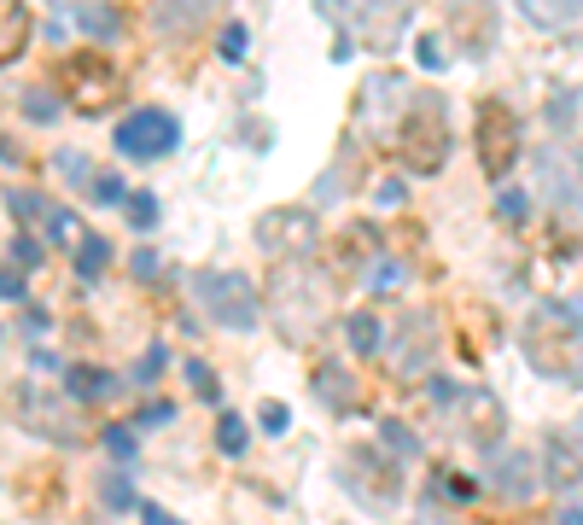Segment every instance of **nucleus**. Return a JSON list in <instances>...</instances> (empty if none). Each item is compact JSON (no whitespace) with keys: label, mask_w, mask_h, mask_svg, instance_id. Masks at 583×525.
<instances>
[{"label":"nucleus","mask_w":583,"mask_h":525,"mask_svg":"<svg viewBox=\"0 0 583 525\" xmlns=\"http://www.w3.org/2000/svg\"><path fill=\"white\" fill-rule=\"evenodd\" d=\"M327 304H333L327 275L309 269V257H286V263H275V280H269V315H275L280 339L315 345L321 327H327Z\"/></svg>","instance_id":"obj_1"},{"label":"nucleus","mask_w":583,"mask_h":525,"mask_svg":"<svg viewBox=\"0 0 583 525\" xmlns=\"http://www.w3.org/2000/svg\"><path fill=\"white\" fill-rule=\"evenodd\" d=\"M6 420L12 426H24L30 438H47V444H88V420H82V403L76 397H59V391H47L41 380H12L6 385Z\"/></svg>","instance_id":"obj_2"},{"label":"nucleus","mask_w":583,"mask_h":525,"mask_svg":"<svg viewBox=\"0 0 583 525\" xmlns=\"http://www.w3.org/2000/svg\"><path fill=\"white\" fill-rule=\"evenodd\" d=\"M193 292H199V310H205L216 327H228V333H251V327L263 321V304H257L251 280L234 275V269H199V275H193Z\"/></svg>","instance_id":"obj_3"},{"label":"nucleus","mask_w":583,"mask_h":525,"mask_svg":"<svg viewBox=\"0 0 583 525\" xmlns=\"http://www.w3.org/2000/svg\"><path fill=\"white\" fill-rule=\"evenodd\" d=\"M397 146H403V164H409L414 175H438L449 158V123H444V105L432 100H414V111L403 117V135H397Z\"/></svg>","instance_id":"obj_4"},{"label":"nucleus","mask_w":583,"mask_h":525,"mask_svg":"<svg viewBox=\"0 0 583 525\" xmlns=\"http://www.w3.org/2000/svg\"><path fill=\"white\" fill-rule=\"evenodd\" d=\"M537 193H543V205L560 216V222H572L583 228V164L566 152V146H537Z\"/></svg>","instance_id":"obj_5"},{"label":"nucleus","mask_w":583,"mask_h":525,"mask_svg":"<svg viewBox=\"0 0 583 525\" xmlns=\"http://www.w3.org/2000/svg\"><path fill=\"white\" fill-rule=\"evenodd\" d=\"M432 356H438V315L432 310H403L397 315L391 345H385V368H391L397 380H420V374L432 368Z\"/></svg>","instance_id":"obj_6"},{"label":"nucleus","mask_w":583,"mask_h":525,"mask_svg":"<svg viewBox=\"0 0 583 525\" xmlns=\"http://www.w3.org/2000/svg\"><path fill=\"white\" fill-rule=\"evenodd\" d=\"M59 88H65V100L76 105L82 117L111 111V105L123 100V76H117V65H105L100 53H76V59H65Z\"/></svg>","instance_id":"obj_7"},{"label":"nucleus","mask_w":583,"mask_h":525,"mask_svg":"<svg viewBox=\"0 0 583 525\" xmlns=\"http://www.w3.org/2000/svg\"><path fill=\"white\" fill-rule=\"evenodd\" d=\"M473 140H479L484 175H490V181H502V175L514 170V158H519V117H514V105H508V100H484Z\"/></svg>","instance_id":"obj_8"},{"label":"nucleus","mask_w":583,"mask_h":525,"mask_svg":"<svg viewBox=\"0 0 583 525\" xmlns=\"http://www.w3.org/2000/svg\"><path fill=\"white\" fill-rule=\"evenodd\" d=\"M257 245L275 251L280 263H286V257H309V251L321 245V222H315L304 205L263 210V216H257Z\"/></svg>","instance_id":"obj_9"},{"label":"nucleus","mask_w":583,"mask_h":525,"mask_svg":"<svg viewBox=\"0 0 583 525\" xmlns=\"http://www.w3.org/2000/svg\"><path fill=\"white\" fill-rule=\"evenodd\" d=\"M175 140H181V123L170 111H158V105L135 111L129 123H117V152L123 158H164V152H175Z\"/></svg>","instance_id":"obj_10"},{"label":"nucleus","mask_w":583,"mask_h":525,"mask_svg":"<svg viewBox=\"0 0 583 525\" xmlns=\"http://www.w3.org/2000/svg\"><path fill=\"white\" fill-rule=\"evenodd\" d=\"M344 485L356 490L362 502H391L397 496V455H374V450H350L344 455Z\"/></svg>","instance_id":"obj_11"},{"label":"nucleus","mask_w":583,"mask_h":525,"mask_svg":"<svg viewBox=\"0 0 583 525\" xmlns=\"http://www.w3.org/2000/svg\"><path fill=\"white\" fill-rule=\"evenodd\" d=\"M228 0H152V30L164 41H193V35L222 18Z\"/></svg>","instance_id":"obj_12"},{"label":"nucleus","mask_w":583,"mask_h":525,"mask_svg":"<svg viewBox=\"0 0 583 525\" xmlns=\"http://www.w3.org/2000/svg\"><path fill=\"white\" fill-rule=\"evenodd\" d=\"M490 455V490L496 496H508V502H531L537 496V455L531 450H508V444H496Z\"/></svg>","instance_id":"obj_13"},{"label":"nucleus","mask_w":583,"mask_h":525,"mask_svg":"<svg viewBox=\"0 0 583 525\" xmlns=\"http://www.w3.org/2000/svg\"><path fill=\"white\" fill-rule=\"evenodd\" d=\"M519 12H525L543 35L583 41V0H519Z\"/></svg>","instance_id":"obj_14"},{"label":"nucleus","mask_w":583,"mask_h":525,"mask_svg":"<svg viewBox=\"0 0 583 525\" xmlns=\"http://www.w3.org/2000/svg\"><path fill=\"white\" fill-rule=\"evenodd\" d=\"M414 0H368V47L374 53H391L403 41V24H409Z\"/></svg>","instance_id":"obj_15"},{"label":"nucleus","mask_w":583,"mask_h":525,"mask_svg":"<svg viewBox=\"0 0 583 525\" xmlns=\"http://www.w3.org/2000/svg\"><path fill=\"white\" fill-rule=\"evenodd\" d=\"M315 391H321V409H333V415H350V409L362 403V385L350 380L344 362H321V368H315Z\"/></svg>","instance_id":"obj_16"},{"label":"nucleus","mask_w":583,"mask_h":525,"mask_svg":"<svg viewBox=\"0 0 583 525\" xmlns=\"http://www.w3.org/2000/svg\"><path fill=\"white\" fill-rule=\"evenodd\" d=\"M467 444H479V450H496L502 444V403L490 391H473L467 397Z\"/></svg>","instance_id":"obj_17"},{"label":"nucleus","mask_w":583,"mask_h":525,"mask_svg":"<svg viewBox=\"0 0 583 525\" xmlns=\"http://www.w3.org/2000/svg\"><path fill=\"white\" fill-rule=\"evenodd\" d=\"M30 6L24 0H0V65H12L24 47H30Z\"/></svg>","instance_id":"obj_18"},{"label":"nucleus","mask_w":583,"mask_h":525,"mask_svg":"<svg viewBox=\"0 0 583 525\" xmlns=\"http://www.w3.org/2000/svg\"><path fill=\"white\" fill-rule=\"evenodd\" d=\"M344 339H350V350H356V356H374V350L385 345L379 315L374 310H350V321H344Z\"/></svg>","instance_id":"obj_19"},{"label":"nucleus","mask_w":583,"mask_h":525,"mask_svg":"<svg viewBox=\"0 0 583 525\" xmlns=\"http://www.w3.org/2000/svg\"><path fill=\"white\" fill-rule=\"evenodd\" d=\"M374 222H356V228H344L339 234V245H333V251H339V263H374Z\"/></svg>","instance_id":"obj_20"},{"label":"nucleus","mask_w":583,"mask_h":525,"mask_svg":"<svg viewBox=\"0 0 583 525\" xmlns=\"http://www.w3.org/2000/svg\"><path fill=\"white\" fill-rule=\"evenodd\" d=\"M432 496L449 502V508H467V502L479 496V485H473V479H461V473H449V467H438V473H432Z\"/></svg>","instance_id":"obj_21"},{"label":"nucleus","mask_w":583,"mask_h":525,"mask_svg":"<svg viewBox=\"0 0 583 525\" xmlns=\"http://www.w3.org/2000/svg\"><path fill=\"white\" fill-rule=\"evenodd\" d=\"M379 444H385V455H397V461H414V455H420V438H414L409 426H403V420H379Z\"/></svg>","instance_id":"obj_22"},{"label":"nucleus","mask_w":583,"mask_h":525,"mask_svg":"<svg viewBox=\"0 0 583 525\" xmlns=\"http://www.w3.org/2000/svg\"><path fill=\"white\" fill-rule=\"evenodd\" d=\"M105 263H111V245H105L100 234H82V240H76V275L100 280V275H105Z\"/></svg>","instance_id":"obj_23"},{"label":"nucleus","mask_w":583,"mask_h":525,"mask_svg":"<svg viewBox=\"0 0 583 525\" xmlns=\"http://www.w3.org/2000/svg\"><path fill=\"white\" fill-rule=\"evenodd\" d=\"M82 30L94 41H117L123 35V12L117 6H82Z\"/></svg>","instance_id":"obj_24"},{"label":"nucleus","mask_w":583,"mask_h":525,"mask_svg":"<svg viewBox=\"0 0 583 525\" xmlns=\"http://www.w3.org/2000/svg\"><path fill=\"white\" fill-rule=\"evenodd\" d=\"M111 391H117L111 374H100V368H70V397H76V403H88V397H111Z\"/></svg>","instance_id":"obj_25"},{"label":"nucleus","mask_w":583,"mask_h":525,"mask_svg":"<svg viewBox=\"0 0 583 525\" xmlns=\"http://www.w3.org/2000/svg\"><path fill=\"white\" fill-rule=\"evenodd\" d=\"M100 444L111 450V461H135L140 455V426H129V420H117V426H105Z\"/></svg>","instance_id":"obj_26"},{"label":"nucleus","mask_w":583,"mask_h":525,"mask_svg":"<svg viewBox=\"0 0 583 525\" xmlns=\"http://www.w3.org/2000/svg\"><path fill=\"white\" fill-rule=\"evenodd\" d=\"M100 502L111 508V514H129L140 496H135V485H129V473H105L100 479Z\"/></svg>","instance_id":"obj_27"},{"label":"nucleus","mask_w":583,"mask_h":525,"mask_svg":"<svg viewBox=\"0 0 583 525\" xmlns=\"http://www.w3.org/2000/svg\"><path fill=\"white\" fill-rule=\"evenodd\" d=\"M216 444H222V455H234V461H240L245 444H251V426H245L240 415H216Z\"/></svg>","instance_id":"obj_28"},{"label":"nucleus","mask_w":583,"mask_h":525,"mask_svg":"<svg viewBox=\"0 0 583 525\" xmlns=\"http://www.w3.org/2000/svg\"><path fill=\"white\" fill-rule=\"evenodd\" d=\"M549 479H554L560 490H572V485L583 479V455H566V438H560V444L549 450Z\"/></svg>","instance_id":"obj_29"},{"label":"nucleus","mask_w":583,"mask_h":525,"mask_svg":"<svg viewBox=\"0 0 583 525\" xmlns=\"http://www.w3.org/2000/svg\"><path fill=\"white\" fill-rule=\"evenodd\" d=\"M24 117H30V123H53V117H59V94H53V88H30V94H24Z\"/></svg>","instance_id":"obj_30"},{"label":"nucleus","mask_w":583,"mask_h":525,"mask_svg":"<svg viewBox=\"0 0 583 525\" xmlns=\"http://www.w3.org/2000/svg\"><path fill=\"white\" fill-rule=\"evenodd\" d=\"M6 205L18 210L24 222H41V216H47V199H41V193H30V187H12V193H6Z\"/></svg>","instance_id":"obj_31"},{"label":"nucleus","mask_w":583,"mask_h":525,"mask_svg":"<svg viewBox=\"0 0 583 525\" xmlns=\"http://www.w3.org/2000/svg\"><path fill=\"white\" fill-rule=\"evenodd\" d=\"M123 205H129V222H135L140 234H146V228H158V199H152V193H129Z\"/></svg>","instance_id":"obj_32"},{"label":"nucleus","mask_w":583,"mask_h":525,"mask_svg":"<svg viewBox=\"0 0 583 525\" xmlns=\"http://www.w3.org/2000/svg\"><path fill=\"white\" fill-rule=\"evenodd\" d=\"M88 193H94V205H123V199H129V193H123V181H117L111 170L94 175V181H88Z\"/></svg>","instance_id":"obj_33"},{"label":"nucleus","mask_w":583,"mask_h":525,"mask_svg":"<svg viewBox=\"0 0 583 525\" xmlns=\"http://www.w3.org/2000/svg\"><path fill=\"white\" fill-rule=\"evenodd\" d=\"M525 210H531V199H525V193H502V199H496V222H508V228H519V222H525Z\"/></svg>","instance_id":"obj_34"},{"label":"nucleus","mask_w":583,"mask_h":525,"mask_svg":"<svg viewBox=\"0 0 583 525\" xmlns=\"http://www.w3.org/2000/svg\"><path fill=\"white\" fill-rule=\"evenodd\" d=\"M41 228H47V240H76V216H70V210H59V205H47Z\"/></svg>","instance_id":"obj_35"},{"label":"nucleus","mask_w":583,"mask_h":525,"mask_svg":"<svg viewBox=\"0 0 583 525\" xmlns=\"http://www.w3.org/2000/svg\"><path fill=\"white\" fill-rule=\"evenodd\" d=\"M187 380H193V391H199L205 403H216V397H222V391H216V374H210L199 356H187Z\"/></svg>","instance_id":"obj_36"},{"label":"nucleus","mask_w":583,"mask_h":525,"mask_svg":"<svg viewBox=\"0 0 583 525\" xmlns=\"http://www.w3.org/2000/svg\"><path fill=\"white\" fill-rule=\"evenodd\" d=\"M41 257H47L41 240H30V234H18V240H12V263H18V269H41Z\"/></svg>","instance_id":"obj_37"},{"label":"nucleus","mask_w":583,"mask_h":525,"mask_svg":"<svg viewBox=\"0 0 583 525\" xmlns=\"http://www.w3.org/2000/svg\"><path fill=\"white\" fill-rule=\"evenodd\" d=\"M245 41H251L245 24H222V41L216 47H222V59H245Z\"/></svg>","instance_id":"obj_38"},{"label":"nucleus","mask_w":583,"mask_h":525,"mask_svg":"<svg viewBox=\"0 0 583 525\" xmlns=\"http://www.w3.org/2000/svg\"><path fill=\"white\" fill-rule=\"evenodd\" d=\"M414 59H420V65H426V70H444V41H432V35H420V41H414Z\"/></svg>","instance_id":"obj_39"},{"label":"nucleus","mask_w":583,"mask_h":525,"mask_svg":"<svg viewBox=\"0 0 583 525\" xmlns=\"http://www.w3.org/2000/svg\"><path fill=\"white\" fill-rule=\"evenodd\" d=\"M59 175L76 181V187H88V158H82V152H59Z\"/></svg>","instance_id":"obj_40"},{"label":"nucleus","mask_w":583,"mask_h":525,"mask_svg":"<svg viewBox=\"0 0 583 525\" xmlns=\"http://www.w3.org/2000/svg\"><path fill=\"white\" fill-rule=\"evenodd\" d=\"M257 420H263V432H275V438H280V432L292 426V409H286V403H263V415H257Z\"/></svg>","instance_id":"obj_41"},{"label":"nucleus","mask_w":583,"mask_h":525,"mask_svg":"<svg viewBox=\"0 0 583 525\" xmlns=\"http://www.w3.org/2000/svg\"><path fill=\"white\" fill-rule=\"evenodd\" d=\"M397 280H403V263H379V269H368V286H374V292L397 286Z\"/></svg>","instance_id":"obj_42"},{"label":"nucleus","mask_w":583,"mask_h":525,"mask_svg":"<svg viewBox=\"0 0 583 525\" xmlns=\"http://www.w3.org/2000/svg\"><path fill=\"white\" fill-rule=\"evenodd\" d=\"M158 374H164V350H146V362L135 368V385H152Z\"/></svg>","instance_id":"obj_43"},{"label":"nucleus","mask_w":583,"mask_h":525,"mask_svg":"<svg viewBox=\"0 0 583 525\" xmlns=\"http://www.w3.org/2000/svg\"><path fill=\"white\" fill-rule=\"evenodd\" d=\"M129 269H135V280H158V257H152V251H135Z\"/></svg>","instance_id":"obj_44"},{"label":"nucleus","mask_w":583,"mask_h":525,"mask_svg":"<svg viewBox=\"0 0 583 525\" xmlns=\"http://www.w3.org/2000/svg\"><path fill=\"white\" fill-rule=\"evenodd\" d=\"M0 298H24V269H0Z\"/></svg>","instance_id":"obj_45"},{"label":"nucleus","mask_w":583,"mask_h":525,"mask_svg":"<svg viewBox=\"0 0 583 525\" xmlns=\"http://www.w3.org/2000/svg\"><path fill=\"white\" fill-rule=\"evenodd\" d=\"M30 368H35V374H59V368H65V362H59V356H53V350H30Z\"/></svg>","instance_id":"obj_46"},{"label":"nucleus","mask_w":583,"mask_h":525,"mask_svg":"<svg viewBox=\"0 0 583 525\" xmlns=\"http://www.w3.org/2000/svg\"><path fill=\"white\" fill-rule=\"evenodd\" d=\"M379 205H403V181H379Z\"/></svg>","instance_id":"obj_47"},{"label":"nucleus","mask_w":583,"mask_h":525,"mask_svg":"<svg viewBox=\"0 0 583 525\" xmlns=\"http://www.w3.org/2000/svg\"><path fill=\"white\" fill-rule=\"evenodd\" d=\"M140 520H146V525H181V520H175V514H164V508H152V502L140 508Z\"/></svg>","instance_id":"obj_48"},{"label":"nucleus","mask_w":583,"mask_h":525,"mask_svg":"<svg viewBox=\"0 0 583 525\" xmlns=\"http://www.w3.org/2000/svg\"><path fill=\"white\" fill-rule=\"evenodd\" d=\"M170 415H175L170 403H152V409H146V415H140V420H146V426H164V420H170Z\"/></svg>","instance_id":"obj_49"},{"label":"nucleus","mask_w":583,"mask_h":525,"mask_svg":"<svg viewBox=\"0 0 583 525\" xmlns=\"http://www.w3.org/2000/svg\"><path fill=\"white\" fill-rule=\"evenodd\" d=\"M560 525H583V508H560Z\"/></svg>","instance_id":"obj_50"},{"label":"nucleus","mask_w":583,"mask_h":525,"mask_svg":"<svg viewBox=\"0 0 583 525\" xmlns=\"http://www.w3.org/2000/svg\"><path fill=\"white\" fill-rule=\"evenodd\" d=\"M414 525H449V520H438V514H420V520H414Z\"/></svg>","instance_id":"obj_51"}]
</instances>
